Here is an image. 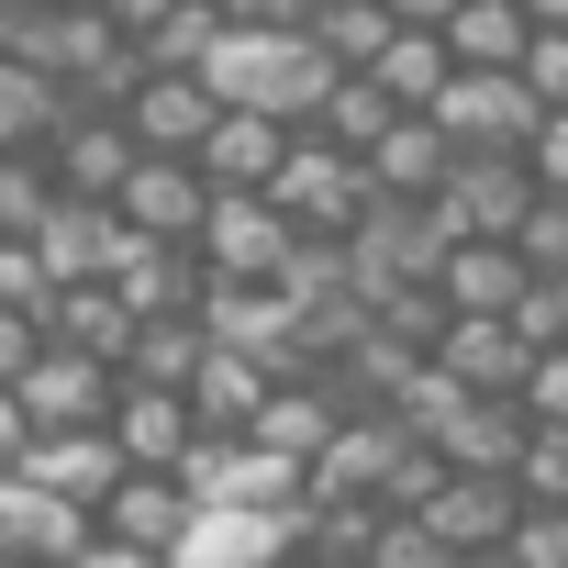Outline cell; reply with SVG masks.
<instances>
[{
	"label": "cell",
	"instance_id": "9c48e42d",
	"mask_svg": "<svg viewBox=\"0 0 568 568\" xmlns=\"http://www.w3.org/2000/svg\"><path fill=\"white\" fill-rule=\"evenodd\" d=\"M513 513H524V490H513L501 468H446V479L413 501V524H424L446 557H479V546H501V535H513Z\"/></svg>",
	"mask_w": 568,
	"mask_h": 568
},
{
	"label": "cell",
	"instance_id": "5b68a950",
	"mask_svg": "<svg viewBox=\"0 0 568 568\" xmlns=\"http://www.w3.org/2000/svg\"><path fill=\"white\" fill-rule=\"evenodd\" d=\"M302 546V501L291 513H256V501H190L168 568H267V557H291Z\"/></svg>",
	"mask_w": 568,
	"mask_h": 568
},
{
	"label": "cell",
	"instance_id": "9a60e30c",
	"mask_svg": "<svg viewBox=\"0 0 568 568\" xmlns=\"http://www.w3.org/2000/svg\"><path fill=\"white\" fill-rule=\"evenodd\" d=\"M123 168H134L123 112H68V123L45 134V179H57V201H112Z\"/></svg>",
	"mask_w": 568,
	"mask_h": 568
},
{
	"label": "cell",
	"instance_id": "3957f363",
	"mask_svg": "<svg viewBox=\"0 0 568 568\" xmlns=\"http://www.w3.org/2000/svg\"><path fill=\"white\" fill-rule=\"evenodd\" d=\"M267 201H278L291 234H346L379 190H368V168H357L346 145H324L313 123H291V145H278V168H267Z\"/></svg>",
	"mask_w": 568,
	"mask_h": 568
},
{
	"label": "cell",
	"instance_id": "f1b7e54d",
	"mask_svg": "<svg viewBox=\"0 0 568 568\" xmlns=\"http://www.w3.org/2000/svg\"><path fill=\"white\" fill-rule=\"evenodd\" d=\"M446 68H457V57H446V34H424V23H390L379 57H368V79H379L402 112H424V101L446 90Z\"/></svg>",
	"mask_w": 568,
	"mask_h": 568
},
{
	"label": "cell",
	"instance_id": "d4e9b609",
	"mask_svg": "<svg viewBox=\"0 0 568 568\" xmlns=\"http://www.w3.org/2000/svg\"><path fill=\"white\" fill-rule=\"evenodd\" d=\"M278 145H291V123H267V112H212V134L190 145V168H201L212 190H267Z\"/></svg>",
	"mask_w": 568,
	"mask_h": 568
},
{
	"label": "cell",
	"instance_id": "e575fe53",
	"mask_svg": "<svg viewBox=\"0 0 568 568\" xmlns=\"http://www.w3.org/2000/svg\"><path fill=\"white\" fill-rule=\"evenodd\" d=\"M513 256H524L535 278H568V190H535V201H524V223H513Z\"/></svg>",
	"mask_w": 568,
	"mask_h": 568
},
{
	"label": "cell",
	"instance_id": "603a6c76",
	"mask_svg": "<svg viewBox=\"0 0 568 568\" xmlns=\"http://www.w3.org/2000/svg\"><path fill=\"white\" fill-rule=\"evenodd\" d=\"M513 291H524L513 234H446V256H435V302L446 313H513Z\"/></svg>",
	"mask_w": 568,
	"mask_h": 568
},
{
	"label": "cell",
	"instance_id": "52a82bcc",
	"mask_svg": "<svg viewBox=\"0 0 568 568\" xmlns=\"http://www.w3.org/2000/svg\"><path fill=\"white\" fill-rule=\"evenodd\" d=\"M123 112V134H134V156H190L201 134H212V90H201V68H134V90L112 101Z\"/></svg>",
	"mask_w": 568,
	"mask_h": 568
},
{
	"label": "cell",
	"instance_id": "60d3db41",
	"mask_svg": "<svg viewBox=\"0 0 568 568\" xmlns=\"http://www.w3.org/2000/svg\"><path fill=\"white\" fill-rule=\"evenodd\" d=\"M357 568H446V546H435L413 513H379V524H368V546H357Z\"/></svg>",
	"mask_w": 568,
	"mask_h": 568
},
{
	"label": "cell",
	"instance_id": "7dc6e473",
	"mask_svg": "<svg viewBox=\"0 0 568 568\" xmlns=\"http://www.w3.org/2000/svg\"><path fill=\"white\" fill-rule=\"evenodd\" d=\"M23 446H34V413H23L12 390H0V479H12V468H23Z\"/></svg>",
	"mask_w": 568,
	"mask_h": 568
},
{
	"label": "cell",
	"instance_id": "db71d44e",
	"mask_svg": "<svg viewBox=\"0 0 568 568\" xmlns=\"http://www.w3.org/2000/svg\"><path fill=\"white\" fill-rule=\"evenodd\" d=\"M0 12H12V0H0Z\"/></svg>",
	"mask_w": 568,
	"mask_h": 568
},
{
	"label": "cell",
	"instance_id": "d590c367",
	"mask_svg": "<svg viewBox=\"0 0 568 568\" xmlns=\"http://www.w3.org/2000/svg\"><path fill=\"white\" fill-rule=\"evenodd\" d=\"M57 201L45 179V145H0V234H34V212Z\"/></svg>",
	"mask_w": 568,
	"mask_h": 568
},
{
	"label": "cell",
	"instance_id": "8fae6325",
	"mask_svg": "<svg viewBox=\"0 0 568 568\" xmlns=\"http://www.w3.org/2000/svg\"><path fill=\"white\" fill-rule=\"evenodd\" d=\"M179 524H190V479H179V468H123V479L90 501V535H101V546H134V557H168Z\"/></svg>",
	"mask_w": 568,
	"mask_h": 568
},
{
	"label": "cell",
	"instance_id": "74e56055",
	"mask_svg": "<svg viewBox=\"0 0 568 568\" xmlns=\"http://www.w3.org/2000/svg\"><path fill=\"white\" fill-rule=\"evenodd\" d=\"M501 324H513L535 357H546V346H568V278H535V267H524V291H513V313H501Z\"/></svg>",
	"mask_w": 568,
	"mask_h": 568
},
{
	"label": "cell",
	"instance_id": "8d00e7d4",
	"mask_svg": "<svg viewBox=\"0 0 568 568\" xmlns=\"http://www.w3.org/2000/svg\"><path fill=\"white\" fill-rule=\"evenodd\" d=\"M513 490H524V501H568V424H524V446H513Z\"/></svg>",
	"mask_w": 568,
	"mask_h": 568
},
{
	"label": "cell",
	"instance_id": "11a10c76",
	"mask_svg": "<svg viewBox=\"0 0 568 568\" xmlns=\"http://www.w3.org/2000/svg\"><path fill=\"white\" fill-rule=\"evenodd\" d=\"M90 12H101V0H90Z\"/></svg>",
	"mask_w": 568,
	"mask_h": 568
},
{
	"label": "cell",
	"instance_id": "ab89813d",
	"mask_svg": "<svg viewBox=\"0 0 568 568\" xmlns=\"http://www.w3.org/2000/svg\"><path fill=\"white\" fill-rule=\"evenodd\" d=\"M501 557L513 568H568V501H524L513 535H501Z\"/></svg>",
	"mask_w": 568,
	"mask_h": 568
},
{
	"label": "cell",
	"instance_id": "6da1fadb",
	"mask_svg": "<svg viewBox=\"0 0 568 568\" xmlns=\"http://www.w3.org/2000/svg\"><path fill=\"white\" fill-rule=\"evenodd\" d=\"M201 90H212L223 112L313 123V101L335 90V57H324L313 34H245V23H223V34L201 45Z\"/></svg>",
	"mask_w": 568,
	"mask_h": 568
},
{
	"label": "cell",
	"instance_id": "30bf717a",
	"mask_svg": "<svg viewBox=\"0 0 568 568\" xmlns=\"http://www.w3.org/2000/svg\"><path fill=\"white\" fill-rule=\"evenodd\" d=\"M179 479H190V501H256V513H291L302 501V468L267 457L256 435H201L179 457Z\"/></svg>",
	"mask_w": 568,
	"mask_h": 568
},
{
	"label": "cell",
	"instance_id": "2e32d148",
	"mask_svg": "<svg viewBox=\"0 0 568 568\" xmlns=\"http://www.w3.org/2000/svg\"><path fill=\"white\" fill-rule=\"evenodd\" d=\"M424 357H435V379H457V390H524V368H535V346H524L501 313H446Z\"/></svg>",
	"mask_w": 568,
	"mask_h": 568
},
{
	"label": "cell",
	"instance_id": "bcb514c9",
	"mask_svg": "<svg viewBox=\"0 0 568 568\" xmlns=\"http://www.w3.org/2000/svg\"><path fill=\"white\" fill-rule=\"evenodd\" d=\"M223 23H245V34H302V12L313 0H212Z\"/></svg>",
	"mask_w": 568,
	"mask_h": 568
},
{
	"label": "cell",
	"instance_id": "ba28073f",
	"mask_svg": "<svg viewBox=\"0 0 568 568\" xmlns=\"http://www.w3.org/2000/svg\"><path fill=\"white\" fill-rule=\"evenodd\" d=\"M524 424H535V413H524L513 390H446V402H435L413 435H424L446 468H501V479H513V446H524Z\"/></svg>",
	"mask_w": 568,
	"mask_h": 568
},
{
	"label": "cell",
	"instance_id": "7c38bea8",
	"mask_svg": "<svg viewBox=\"0 0 568 568\" xmlns=\"http://www.w3.org/2000/svg\"><path fill=\"white\" fill-rule=\"evenodd\" d=\"M424 112L446 123V145H524V123H535V90H524L513 68H446V90H435Z\"/></svg>",
	"mask_w": 568,
	"mask_h": 568
},
{
	"label": "cell",
	"instance_id": "816d5d0a",
	"mask_svg": "<svg viewBox=\"0 0 568 568\" xmlns=\"http://www.w3.org/2000/svg\"><path fill=\"white\" fill-rule=\"evenodd\" d=\"M524 12H535V23H568V0H524Z\"/></svg>",
	"mask_w": 568,
	"mask_h": 568
},
{
	"label": "cell",
	"instance_id": "e0dca14e",
	"mask_svg": "<svg viewBox=\"0 0 568 568\" xmlns=\"http://www.w3.org/2000/svg\"><path fill=\"white\" fill-rule=\"evenodd\" d=\"M12 402L34 413V435H57V424H101V413H112V368L45 335V346H34V368L12 379Z\"/></svg>",
	"mask_w": 568,
	"mask_h": 568
},
{
	"label": "cell",
	"instance_id": "d6986e66",
	"mask_svg": "<svg viewBox=\"0 0 568 568\" xmlns=\"http://www.w3.org/2000/svg\"><path fill=\"white\" fill-rule=\"evenodd\" d=\"M12 479H34L45 501H79V513H90V501L123 479V446H112L101 424H57V435H34V446H23V468H12Z\"/></svg>",
	"mask_w": 568,
	"mask_h": 568
},
{
	"label": "cell",
	"instance_id": "d6a6232c",
	"mask_svg": "<svg viewBox=\"0 0 568 568\" xmlns=\"http://www.w3.org/2000/svg\"><path fill=\"white\" fill-rule=\"evenodd\" d=\"M302 34H313L335 68H368V57H379V34H390V12H379V0H313Z\"/></svg>",
	"mask_w": 568,
	"mask_h": 568
},
{
	"label": "cell",
	"instance_id": "7a4b0ae2",
	"mask_svg": "<svg viewBox=\"0 0 568 568\" xmlns=\"http://www.w3.org/2000/svg\"><path fill=\"white\" fill-rule=\"evenodd\" d=\"M335 245H346V291L357 302H390V291H424V278H435L446 223H435V201H368Z\"/></svg>",
	"mask_w": 568,
	"mask_h": 568
},
{
	"label": "cell",
	"instance_id": "484cf974",
	"mask_svg": "<svg viewBox=\"0 0 568 568\" xmlns=\"http://www.w3.org/2000/svg\"><path fill=\"white\" fill-rule=\"evenodd\" d=\"M179 390H190V413H201V435H245V413L267 402V368H256L245 346H212V335H201V368H190Z\"/></svg>",
	"mask_w": 568,
	"mask_h": 568
},
{
	"label": "cell",
	"instance_id": "ac0fdd59",
	"mask_svg": "<svg viewBox=\"0 0 568 568\" xmlns=\"http://www.w3.org/2000/svg\"><path fill=\"white\" fill-rule=\"evenodd\" d=\"M446 156H457V145H446V123H435V112H390V123L357 145V168H368V190H379V201H435Z\"/></svg>",
	"mask_w": 568,
	"mask_h": 568
},
{
	"label": "cell",
	"instance_id": "44dd1931",
	"mask_svg": "<svg viewBox=\"0 0 568 568\" xmlns=\"http://www.w3.org/2000/svg\"><path fill=\"white\" fill-rule=\"evenodd\" d=\"M335 424H346V390H335V379H267V402L245 413V435H256L267 457H291V468H313Z\"/></svg>",
	"mask_w": 568,
	"mask_h": 568
},
{
	"label": "cell",
	"instance_id": "f907efd6",
	"mask_svg": "<svg viewBox=\"0 0 568 568\" xmlns=\"http://www.w3.org/2000/svg\"><path fill=\"white\" fill-rule=\"evenodd\" d=\"M267 568H346V557H313V546H291V557H267Z\"/></svg>",
	"mask_w": 568,
	"mask_h": 568
},
{
	"label": "cell",
	"instance_id": "7402d4cb",
	"mask_svg": "<svg viewBox=\"0 0 568 568\" xmlns=\"http://www.w3.org/2000/svg\"><path fill=\"white\" fill-rule=\"evenodd\" d=\"M101 535L79 501H45L34 479H0V557H34V568H79Z\"/></svg>",
	"mask_w": 568,
	"mask_h": 568
},
{
	"label": "cell",
	"instance_id": "681fc988",
	"mask_svg": "<svg viewBox=\"0 0 568 568\" xmlns=\"http://www.w3.org/2000/svg\"><path fill=\"white\" fill-rule=\"evenodd\" d=\"M379 12H390V23H424V34H435V23L457 12V0H379Z\"/></svg>",
	"mask_w": 568,
	"mask_h": 568
},
{
	"label": "cell",
	"instance_id": "f6af8a7d",
	"mask_svg": "<svg viewBox=\"0 0 568 568\" xmlns=\"http://www.w3.org/2000/svg\"><path fill=\"white\" fill-rule=\"evenodd\" d=\"M34 346H45V313H12V302H0V390L34 368Z\"/></svg>",
	"mask_w": 568,
	"mask_h": 568
},
{
	"label": "cell",
	"instance_id": "ffe728a7",
	"mask_svg": "<svg viewBox=\"0 0 568 568\" xmlns=\"http://www.w3.org/2000/svg\"><path fill=\"white\" fill-rule=\"evenodd\" d=\"M112 302H123L134 324H156V313H201V256H190V245H156V234H134V223H123Z\"/></svg>",
	"mask_w": 568,
	"mask_h": 568
},
{
	"label": "cell",
	"instance_id": "f5cc1de1",
	"mask_svg": "<svg viewBox=\"0 0 568 568\" xmlns=\"http://www.w3.org/2000/svg\"><path fill=\"white\" fill-rule=\"evenodd\" d=\"M0 568H34V557H0Z\"/></svg>",
	"mask_w": 568,
	"mask_h": 568
},
{
	"label": "cell",
	"instance_id": "f546056e",
	"mask_svg": "<svg viewBox=\"0 0 568 568\" xmlns=\"http://www.w3.org/2000/svg\"><path fill=\"white\" fill-rule=\"evenodd\" d=\"M190 368H201V313H156V324H134L123 357H112V379H145V390H179Z\"/></svg>",
	"mask_w": 568,
	"mask_h": 568
},
{
	"label": "cell",
	"instance_id": "4316f807",
	"mask_svg": "<svg viewBox=\"0 0 568 568\" xmlns=\"http://www.w3.org/2000/svg\"><path fill=\"white\" fill-rule=\"evenodd\" d=\"M45 335L112 368V357H123V335H134V313L112 302V278H57V291H45Z\"/></svg>",
	"mask_w": 568,
	"mask_h": 568
},
{
	"label": "cell",
	"instance_id": "5bb4252c",
	"mask_svg": "<svg viewBox=\"0 0 568 568\" xmlns=\"http://www.w3.org/2000/svg\"><path fill=\"white\" fill-rule=\"evenodd\" d=\"M101 435L123 446V468H179V457L201 446V413H190V390L112 379V413H101Z\"/></svg>",
	"mask_w": 568,
	"mask_h": 568
},
{
	"label": "cell",
	"instance_id": "c3c4849f",
	"mask_svg": "<svg viewBox=\"0 0 568 568\" xmlns=\"http://www.w3.org/2000/svg\"><path fill=\"white\" fill-rule=\"evenodd\" d=\"M101 12H112V34H123V45H134V34H145V23H156V12H168V0H101Z\"/></svg>",
	"mask_w": 568,
	"mask_h": 568
},
{
	"label": "cell",
	"instance_id": "4fadbf2b",
	"mask_svg": "<svg viewBox=\"0 0 568 568\" xmlns=\"http://www.w3.org/2000/svg\"><path fill=\"white\" fill-rule=\"evenodd\" d=\"M201 212H212V179H201L190 156H134L123 190H112V223H134V234H156V245H190Z\"/></svg>",
	"mask_w": 568,
	"mask_h": 568
},
{
	"label": "cell",
	"instance_id": "4dcf8cb0",
	"mask_svg": "<svg viewBox=\"0 0 568 568\" xmlns=\"http://www.w3.org/2000/svg\"><path fill=\"white\" fill-rule=\"evenodd\" d=\"M390 112H402V101H390V90H379V79H368V68H335V90H324V101H313V134H324V145H346V156H357V145H368V134H379V123H390Z\"/></svg>",
	"mask_w": 568,
	"mask_h": 568
},
{
	"label": "cell",
	"instance_id": "1f68e13d",
	"mask_svg": "<svg viewBox=\"0 0 568 568\" xmlns=\"http://www.w3.org/2000/svg\"><path fill=\"white\" fill-rule=\"evenodd\" d=\"M57 123H68V90L23 57H0V145H45Z\"/></svg>",
	"mask_w": 568,
	"mask_h": 568
},
{
	"label": "cell",
	"instance_id": "8992f818",
	"mask_svg": "<svg viewBox=\"0 0 568 568\" xmlns=\"http://www.w3.org/2000/svg\"><path fill=\"white\" fill-rule=\"evenodd\" d=\"M190 256H201V278H278V256H291V223H278L267 190H212Z\"/></svg>",
	"mask_w": 568,
	"mask_h": 568
},
{
	"label": "cell",
	"instance_id": "83f0119b",
	"mask_svg": "<svg viewBox=\"0 0 568 568\" xmlns=\"http://www.w3.org/2000/svg\"><path fill=\"white\" fill-rule=\"evenodd\" d=\"M435 34H446V57H457V68H513V57H524V34H535V12H524V0H457Z\"/></svg>",
	"mask_w": 568,
	"mask_h": 568
},
{
	"label": "cell",
	"instance_id": "277c9868",
	"mask_svg": "<svg viewBox=\"0 0 568 568\" xmlns=\"http://www.w3.org/2000/svg\"><path fill=\"white\" fill-rule=\"evenodd\" d=\"M524 201H535L524 145H457L446 179H435V223H446V234H513Z\"/></svg>",
	"mask_w": 568,
	"mask_h": 568
},
{
	"label": "cell",
	"instance_id": "cb8c5ba5",
	"mask_svg": "<svg viewBox=\"0 0 568 568\" xmlns=\"http://www.w3.org/2000/svg\"><path fill=\"white\" fill-rule=\"evenodd\" d=\"M34 256H45V278H112V256H123L112 201H45L34 212Z\"/></svg>",
	"mask_w": 568,
	"mask_h": 568
},
{
	"label": "cell",
	"instance_id": "7bdbcfd3",
	"mask_svg": "<svg viewBox=\"0 0 568 568\" xmlns=\"http://www.w3.org/2000/svg\"><path fill=\"white\" fill-rule=\"evenodd\" d=\"M524 179L535 190H568V112H535L524 123Z\"/></svg>",
	"mask_w": 568,
	"mask_h": 568
},
{
	"label": "cell",
	"instance_id": "b9f144b4",
	"mask_svg": "<svg viewBox=\"0 0 568 568\" xmlns=\"http://www.w3.org/2000/svg\"><path fill=\"white\" fill-rule=\"evenodd\" d=\"M45 291H57V278H45L34 234H0V302H12V313H45Z\"/></svg>",
	"mask_w": 568,
	"mask_h": 568
},
{
	"label": "cell",
	"instance_id": "836d02e7",
	"mask_svg": "<svg viewBox=\"0 0 568 568\" xmlns=\"http://www.w3.org/2000/svg\"><path fill=\"white\" fill-rule=\"evenodd\" d=\"M212 34H223L212 0H168V12L134 34V57H145V68H201V45H212Z\"/></svg>",
	"mask_w": 568,
	"mask_h": 568
},
{
	"label": "cell",
	"instance_id": "ee69618b",
	"mask_svg": "<svg viewBox=\"0 0 568 568\" xmlns=\"http://www.w3.org/2000/svg\"><path fill=\"white\" fill-rule=\"evenodd\" d=\"M513 402H524L535 424H568V346H546V357L524 368V390H513Z\"/></svg>",
	"mask_w": 568,
	"mask_h": 568
},
{
	"label": "cell",
	"instance_id": "f35d334b",
	"mask_svg": "<svg viewBox=\"0 0 568 568\" xmlns=\"http://www.w3.org/2000/svg\"><path fill=\"white\" fill-rule=\"evenodd\" d=\"M513 79L535 90V112H568V23H535L524 57H513Z\"/></svg>",
	"mask_w": 568,
	"mask_h": 568
}]
</instances>
